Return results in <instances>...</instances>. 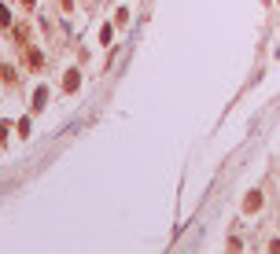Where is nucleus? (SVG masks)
<instances>
[{"label":"nucleus","instance_id":"nucleus-3","mask_svg":"<svg viewBox=\"0 0 280 254\" xmlns=\"http://www.w3.org/2000/svg\"><path fill=\"white\" fill-rule=\"evenodd\" d=\"M258 206H262V192H251V195L243 199V210L247 214H258Z\"/></svg>","mask_w":280,"mask_h":254},{"label":"nucleus","instance_id":"nucleus-6","mask_svg":"<svg viewBox=\"0 0 280 254\" xmlns=\"http://www.w3.org/2000/svg\"><path fill=\"white\" fill-rule=\"evenodd\" d=\"M44 103H48V89H37L34 92V110H41Z\"/></svg>","mask_w":280,"mask_h":254},{"label":"nucleus","instance_id":"nucleus-11","mask_svg":"<svg viewBox=\"0 0 280 254\" xmlns=\"http://www.w3.org/2000/svg\"><path fill=\"white\" fill-rule=\"evenodd\" d=\"M22 8H30V11H34V8H37V0H22Z\"/></svg>","mask_w":280,"mask_h":254},{"label":"nucleus","instance_id":"nucleus-4","mask_svg":"<svg viewBox=\"0 0 280 254\" xmlns=\"http://www.w3.org/2000/svg\"><path fill=\"white\" fill-rule=\"evenodd\" d=\"M15 129H19V136H30V133H34V118H19V122H15Z\"/></svg>","mask_w":280,"mask_h":254},{"label":"nucleus","instance_id":"nucleus-1","mask_svg":"<svg viewBox=\"0 0 280 254\" xmlns=\"http://www.w3.org/2000/svg\"><path fill=\"white\" fill-rule=\"evenodd\" d=\"M77 89H81V74H77V67H70L63 74V92H77Z\"/></svg>","mask_w":280,"mask_h":254},{"label":"nucleus","instance_id":"nucleus-10","mask_svg":"<svg viewBox=\"0 0 280 254\" xmlns=\"http://www.w3.org/2000/svg\"><path fill=\"white\" fill-rule=\"evenodd\" d=\"M59 8H63V11H74V0H59Z\"/></svg>","mask_w":280,"mask_h":254},{"label":"nucleus","instance_id":"nucleus-8","mask_svg":"<svg viewBox=\"0 0 280 254\" xmlns=\"http://www.w3.org/2000/svg\"><path fill=\"white\" fill-rule=\"evenodd\" d=\"M126 22H129V11L118 8V11H115V26H126Z\"/></svg>","mask_w":280,"mask_h":254},{"label":"nucleus","instance_id":"nucleus-5","mask_svg":"<svg viewBox=\"0 0 280 254\" xmlns=\"http://www.w3.org/2000/svg\"><path fill=\"white\" fill-rule=\"evenodd\" d=\"M100 44H115V22H107L100 30Z\"/></svg>","mask_w":280,"mask_h":254},{"label":"nucleus","instance_id":"nucleus-9","mask_svg":"<svg viewBox=\"0 0 280 254\" xmlns=\"http://www.w3.org/2000/svg\"><path fill=\"white\" fill-rule=\"evenodd\" d=\"M8 125H11V122H4V118H0V144H8V133H11Z\"/></svg>","mask_w":280,"mask_h":254},{"label":"nucleus","instance_id":"nucleus-7","mask_svg":"<svg viewBox=\"0 0 280 254\" xmlns=\"http://www.w3.org/2000/svg\"><path fill=\"white\" fill-rule=\"evenodd\" d=\"M8 26H11V11L0 4V30H8Z\"/></svg>","mask_w":280,"mask_h":254},{"label":"nucleus","instance_id":"nucleus-2","mask_svg":"<svg viewBox=\"0 0 280 254\" xmlns=\"http://www.w3.org/2000/svg\"><path fill=\"white\" fill-rule=\"evenodd\" d=\"M26 70H34V74L44 70V55H41L37 48H30V52H26Z\"/></svg>","mask_w":280,"mask_h":254}]
</instances>
